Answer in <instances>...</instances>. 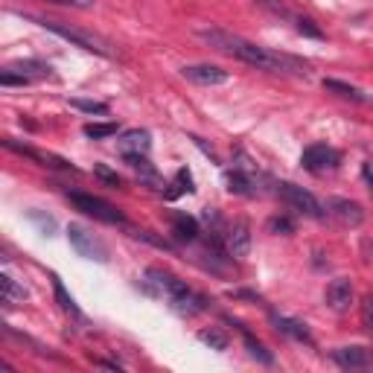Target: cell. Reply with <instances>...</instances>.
<instances>
[{"instance_id":"6da1fadb","label":"cell","mask_w":373,"mask_h":373,"mask_svg":"<svg viewBox=\"0 0 373 373\" xmlns=\"http://www.w3.org/2000/svg\"><path fill=\"white\" fill-rule=\"evenodd\" d=\"M198 39L204 44H210L213 50L225 56H233L251 65L257 70H268V73H292V76H306L309 73V65L303 58H295L289 53H277V50H268V47H259V44H251L233 35L228 30H219V27H210V30H198Z\"/></svg>"},{"instance_id":"7a4b0ae2","label":"cell","mask_w":373,"mask_h":373,"mask_svg":"<svg viewBox=\"0 0 373 373\" xmlns=\"http://www.w3.org/2000/svg\"><path fill=\"white\" fill-rule=\"evenodd\" d=\"M140 286H143L146 295L167 297V301L172 303V309L181 315H195L204 309V297L195 295L184 280H178L175 275H169V271H164V268H146Z\"/></svg>"},{"instance_id":"3957f363","label":"cell","mask_w":373,"mask_h":373,"mask_svg":"<svg viewBox=\"0 0 373 373\" xmlns=\"http://www.w3.org/2000/svg\"><path fill=\"white\" fill-rule=\"evenodd\" d=\"M30 21H35V23H39V27H44L47 32L58 35V39L70 41L73 47H82L85 53H96V56H105V58L114 56V53L108 50V41H105V39H99L96 32L79 30V27H67V23H61V21H47V18H30Z\"/></svg>"},{"instance_id":"277c9868","label":"cell","mask_w":373,"mask_h":373,"mask_svg":"<svg viewBox=\"0 0 373 373\" xmlns=\"http://www.w3.org/2000/svg\"><path fill=\"white\" fill-rule=\"evenodd\" d=\"M67 198L76 204V210H82L85 216L99 219V222H105V225H126V216H122L114 204H108L105 198H96V195H88V193H67Z\"/></svg>"},{"instance_id":"5b68a950","label":"cell","mask_w":373,"mask_h":373,"mask_svg":"<svg viewBox=\"0 0 373 373\" xmlns=\"http://www.w3.org/2000/svg\"><path fill=\"white\" fill-rule=\"evenodd\" d=\"M277 195L289 207H295L297 213H303L309 219H324V204H321L309 190H303V186H297L292 181H280L277 184Z\"/></svg>"},{"instance_id":"8992f818","label":"cell","mask_w":373,"mask_h":373,"mask_svg":"<svg viewBox=\"0 0 373 373\" xmlns=\"http://www.w3.org/2000/svg\"><path fill=\"white\" fill-rule=\"evenodd\" d=\"M339 164H341V152H339V149H332V146H327V143L306 146L303 155H301V167L306 172H315V175H321V172H332Z\"/></svg>"},{"instance_id":"52a82bcc","label":"cell","mask_w":373,"mask_h":373,"mask_svg":"<svg viewBox=\"0 0 373 373\" xmlns=\"http://www.w3.org/2000/svg\"><path fill=\"white\" fill-rule=\"evenodd\" d=\"M67 242L70 248L85 259H96V263H108V248L103 245V239H96L94 233H88L79 225H70L67 228Z\"/></svg>"},{"instance_id":"ba28073f","label":"cell","mask_w":373,"mask_h":373,"mask_svg":"<svg viewBox=\"0 0 373 373\" xmlns=\"http://www.w3.org/2000/svg\"><path fill=\"white\" fill-rule=\"evenodd\" d=\"M222 242H225L228 257H233V259L248 257V251H251V228H248V222L245 219L231 222V225L222 231Z\"/></svg>"},{"instance_id":"9c48e42d","label":"cell","mask_w":373,"mask_h":373,"mask_svg":"<svg viewBox=\"0 0 373 373\" xmlns=\"http://www.w3.org/2000/svg\"><path fill=\"white\" fill-rule=\"evenodd\" d=\"M327 213L344 228H359L365 222V210L359 202H353V198H330Z\"/></svg>"},{"instance_id":"30bf717a","label":"cell","mask_w":373,"mask_h":373,"mask_svg":"<svg viewBox=\"0 0 373 373\" xmlns=\"http://www.w3.org/2000/svg\"><path fill=\"white\" fill-rule=\"evenodd\" d=\"M181 76L195 82V85H225L231 79V73L216 67V65H184Z\"/></svg>"},{"instance_id":"8fae6325","label":"cell","mask_w":373,"mask_h":373,"mask_svg":"<svg viewBox=\"0 0 373 373\" xmlns=\"http://www.w3.org/2000/svg\"><path fill=\"white\" fill-rule=\"evenodd\" d=\"M327 306L332 312H344L347 306L353 303V283L347 277H335L330 286H327Z\"/></svg>"},{"instance_id":"7c38bea8","label":"cell","mask_w":373,"mask_h":373,"mask_svg":"<svg viewBox=\"0 0 373 373\" xmlns=\"http://www.w3.org/2000/svg\"><path fill=\"white\" fill-rule=\"evenodd\" d=\"M330 356H332V362H335V365H339V367H347V370L373 365V356H370V350H365V347H339V350H332Z\"/></svg>"},{"instance_id":"4fadbf2b","label":"cell","mask_w":373,"mask_h":373,"mask_svg":"<svg viewBox=\"0 0 373 373\" xmlns=\"http://www.w3.org/2000/svg\"><path fill=\"white\" fill-rule=\"evenodd\" d=\"M271 324L277 327V332L289 335V339H295V341L309 344V347L315 344V341H312V335H309V330H306V324H301V321H295V318H286V315L271 312Z\"/></svg>"},{"instance_id":"5bb4252c","label":"cell","mask_w":373,"mask_h":373,"mask_svg":"<svg viewBox=\"0 0 373 373\" xmlns=\"http://www.w3.org/2000/svg\"><path fill=\"white\" fill-rule=\"evenodd\" d=\"M198 222L186 213H172V236H175L178 242H195L198 239Z\"/></svg>"},{"instance_id":"9a60e30c","label":"cell","mask_w":373,"mask_h":373,"mask_svg":"<svg viewBox=\"0 0 373 373\" xmlns=\"http://www.w3.org/2000/svg\"><path fill=\"white\" fill-rule=\"evenodd\" d=\"M149 146H152V138H149V131L143 129H131V131H122L120 138V152H149Z\"/></svg>"},{"instance_id":"2e32d148","label":"cell","mask_w":373,"mask_h":373,"mask_svg":"<svg viewBox=\"0 0 373 373\" xmlns=\"http://www.w3.org/2000/svg\"><path fill=\"white\" fill-rule=\"evenodd\" d=\"M225 181H228V190L236 193V195H254L257 193L254 190V178L248 175V172H242V169H231L225 175Z\"/></svg>"},{"instance_id":"e0dca14e","label":"cell","mask_w":373,"mask_h":373,"mask_svg":"<svg viewBox=\"0 0 373 373\" xmlns=\"http://www.w3.org/2000/svg\"><path fill=\"white\" fill-rule=\"evenodd\" d=\"M324 91L341 96V99H353V103H367V96L356 88V85H347L341 79H324Z\"/></svg>"},{"instance_id":"ac0fdd59","label":"cell","mask_w":373,"mask_h":373,"mask_svg":"<svg viewBox=\"0 0 373 373\" xmlns=\"http://www.w3.org/2000/svg\"><path fill=\"white\" fill-rule=\"evenodd\" d=\"M0 292H3V303H6V306L23 303V297H27V289H23V286H18L9 275H0Z\"/></svg>"},{"instance_id":"d6986e66","label":"cell","mask_w":373,"mask_h":373,"mask_svg":"<svg viewBox=\"0 0 373 373\" xmlns=\"http://www.w3.org/2000/svg\"><path fill=\"white\" fill-rule=\"evenodd\" d=\"M236 327H239V332H242V339H245V347H248V353H251L254 359H259V362H263V365H271V362H275V356H271V353L266 350V347L259 344V341H257L254 335L248 332V330H245L242 324H236Z\"/></svg>"},{"instance_id":"ffe728a7","label":"cell","mask_w":373,"mask_h":373,"mask_svg":"<svg viewBox=\"0 0 373 373\" xmlns=\"http://www.w3.org/2000/svg\"><path fill=\"white\" fill-rule=\"evenodd\" d=\"M12 67L21 70L30 82H35V79H47L50 73H53V67L44 65V61H21V65H12Z\"/></svg>"},{"instance_id":"44dd1931","label":"cell","mask_w":373,"mask_h":373,"mask_svg":"<svg viewBox=\"0 0 373 373\" xmlns=\"http://www.w3.org/2000/svg\"><path fill=\"white\" fill-rule=\"evenodd\" d=\"M117 131H120L117 122H88V126H85V138H91V140H105V138H114Z\"/></svg>"},{"instance_id":"7402d4cb","label":"cell","mask_w":373,"mask_h":373,"mask_svg":"<svg viewBox=\"0 0 373 373\" xmlns=\"http://www.w3.org/2000/svg\"><path fill=\"white\" fill-rule=\"evenodd\" d=\"M254 3L259 6V9H266L271 18H280V21H295V15H292V9L283 3V0H254Z\"/></svg>"},{"instance_id":"603a6c76","label":"cell","mask_w":373,"mask_h":373,"mask_svg":"<svg viewBox=\"0 0 373 373\" xmlns=\"http://www.w3.org/2000/svg\"><path fill=\"white\" fill-rule=\"evenodd\" d=\"M53 280V292H56V301H58V306L65 309V312H73V315H79V306H76V301H73V297L65 292V283H61L56 275L50 277Z\"/></svg>"},{"instance_id":"cb8c5ba5","label":"cell","mask_w":373,"mask_h":373,"mask_svg":"<svg viewBox=\"0 0 373 373\" xmlns=\"http://www.w3.org/2000/svg\"><path fill=\"white\" fill-rule=\"evenodd\" d=\"M198 341L210 344L213 350H228V335L222 332V330H216V327H210V330H202V332H198Z\"/></svg>"},{"instance_id":"d4e9b609","label":"cell","mask_w":373,"mask_h":373,"mask_svg":"<svg viewBox=\"0 0 373 373\" xmlns=\"http://www.w3.org/2000/svg\"><path fill=\"white\" fill-rule=\"evenodd\" d=\"M70 105L76 108V111H85V114H99V117L108 114V105L105 103H96V99H70Z\"/></svg>"},{"instance_id":"484cf974","label":"cell","mask_w":373,"mask_h":373,"mask_svg":"<svg viewBox=\"0 0 373 373\" xmlns=\"http://www.w3.org/2000/svg\"><path fill=\"white\" fill-rule=\"evenodd\" d=\"M295 27L301 35H306V39H324V32H321V27H315L312 18H303V15H295Z\"/></svg>"},{"instance_id":"4316f807","label":"cell","mask_w":373,"mask_h":373,"mask_svg":"<svg viewBox=\"0 0 373 373\" xmlns=\"http://www.w3.org/2000/svg\"><path fill=\"white\" fill-rule=\"evenodd\" d=\"M0 85H3V88H15V85H30V79L23 76L21 70H15V67H6V70H0Z\"/></svg>"},{"instance_id":"83f0119b","label":"cell","mask_w":373,"mask_h":373,"mask_svg":"<svg viewBox=\"0 0 373 373\" xmlns=\"http://www.w3.org/2000/svg\"><path fill=\"white\" fill-rule=\"evenodd\" d=\"M195 186H193V175L186 169H178V178H175V190H169L167 193V198H175V195H181V193H193Z\"/></svg>"},{"instance_id":"f1b7e54d","label":"cell","mask_w":373,"mask_h":373,"mask_svg":"<svg viewBox=\"0 0 373 373\" xmlns=\"http://www.w3.org/2000/svg\"><path fill=\"white\" fill-rule=\"evenodd\" d=\"M131 236H138V239H143V242H152L155 248H160V251H172V245H169L167 239H158V236H152V233H149V231L131 228Z\"/></svg>"},{"instance_id":"f546056e","label":"cell","mask_w":373,"mask_h":373,"mask_svg":"<svg viewBox=\"0 0 373 373\" xmlns=\"http://www.w3.org/2000/svg\"><path fill=\"white\" fill-rule=\"evenodd\" d=\"M268 231L271 233H283V236H289L295 233V225L286 216H275V219H268Z\"/></svg>"},{"instance_id":"4dcf8cb0","label":"cell","mask_w":373,"mask_h":373,"mask_svg":"<svg viewBox=\"0 0 373 373\" xmlns=\"http://www.w3.org/2000/svg\"><path fill=\"white\" fill-rule=\"evenodd\" d=\"M94 172H96V178H103L108 186H114V190H120V186H122V178L117 175V172H111V169H105V167H96Z\"/></svg>"},{"instance_id":"1f68e13d","label":"cell","mask_w":373,"mask_h":373,"mask_svg":"<svg viewBox=\"0 0 373 373\" xmlns=\"http://www.w3.org/2000/svg\"><path fill=\"white\" fill-rule=\"evenodd\" d=\"M30 219H32V222H35V225H39V228H41V231H44L47 236H50V233H53V231H56V222H53V219H50V216H41V213H39V210H30Z\"/></svg>"},{"instance_id":"d6a6232c","label":"cell","mask_w":373,"mask_h":373,"mask_svg":"<svg viewBox=\"0 0 373 373\" xmlns=\"http://www.w3.org/2000/svg\"><path fill=\"white\" fill-rule=\"evenodd\" d=\"M47 3H58V6H73V9H91L94 0H47Z\"/></svg>"},{"instance_id":"836d02e7","label":"cell","mask_w":373,"mask_h":373,"mask_svg":"<svg viewBox=\"0 0 373 373\" xmlns=\"http://www.w3.org/2000/svg\"><path fill=\"white\" fill-rule=\"evenodd\" d=\"M362 318H365V327L373 332V295L365 301V306H362Z\"/></svg>"},{"instance_id":"e575fe53","label":"cell","mask_w":373,"mask_h":373,"mask_svg":"<svg viewBox=\"0 0 373 373\" xmlns=\"http://www.w3.org/2000/svg\"><path fill=\"white\" fill-rule=\"evenodd\" d=\"M362 172H365V181H367V190L373 193V160H367V164L362 167Z\"/></svg>"},{"instance_id":"d590c367","label":"cell","mask_w":373,"mask_h":373,"mask_svg":"<svg viewBox=\"0 0 373 373\" xmlns=\"http://www.w3.org/2000/svg\"><path fill=\"white\" fill-rule=\"evenodd\" d=\"M94 365H99V367H105V370H117V373L122 370V367H120L117 362H105V359H94Z\"/></svg>"},{"instance_id":"8d00e7d4","label":"cell","mask_w":373,"mask_h":373,"mask_svg":"<svg viewBox=\"0 0 373 373\" xmlns=\"http://www.w3.org/2000/svg\"><path fill=\"white\" fill-rule=\"evenodd\" d=\"M367 103H370V105H373V99H367Z\"/></svg>"}]
</instances>
